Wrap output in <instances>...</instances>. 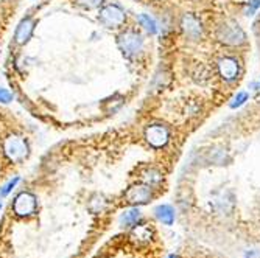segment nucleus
Instances as JSON below:
<instances>
[{
    "label": "nucleus",
    "mask_w": 260,
    "mask_h": 258,
    "mask_svg": "<svg viewBox=\"0 0 260 258\" xmlns=\"http://www.w3.org/2000/svg\"><path fill=\"white\" fill-rule=\"evenodd\" d=\"M217 38L220 42H223L224 45H232V47L245 44V41H246L245 31H243L238 27V23L236 22L221 23L217 30Z\"/></svg>",
    "instance_id": "1"
},
{
    "label": "nucleus",
    "mask_w": 260,
    "mask_h": 258,
    "mask_svg": "<svg viewBox=\"0 0 260 258\" xmlns=\"http://www.w3.org/2000/svg\"><path fill=\"white\" fill-rule=\"evenodd\" d=\"M3 151L5 156L11 162H22L28 156V143L23 137L18 134H11L3 142Z\"/></svg>",
    "instance_id": "2"
},
{
    "label": "nucleus",
    "mask_w": 260,
    "mask_h": 258,
    "mask_svg": "<svg viewBox=\"0 0 260 258\" xmlns=\"http://www.w3.org/2000/svg\"><path fill=\"white\" fill-rule=\"evenodd\" d=\"M117 44H119L122 53L125 56L131 58V56L139 55L142 51V48H144V39H142V36L137 31L127 30L117 38Z\"/></svg>",
    "instance_id": "3"
},
{
    "label": "nucleus",
    "mask_w": 260,
    "mask_h": 258,
    "mask_svg": "<svg viewBox=\"0 0 260 258\" xmlns=\"http://www.w3.org/2000/svg\"><path fill=\"white\" fill-rule=\"evenodd\" d=\"M125 11L119 5H106L100 11V22H102L106 28H119L125 23Z\"/></svg>",
    "instance_id": "4"
},
{
    "label": "nucleus",
    "mask_w": 260,
    "mask_h": 258,
    "mask_svg": "<svg viewBox=\"0 0 260 258\" xmlns=\"http://www.w3.org/2000/svg\"><path fill=\"white\" fill-rule=\"evenodd\" d=\"M153 192H152V185L148 184H136L130 187L127 193H125V201L131 205H142L152 201Z\"/></svg>",
    "instance_id": "5"
},
{
    "label": "nucleus",
    "mask_w": 260,
    "mask_h": 258,
    "mask_svg": "<svg viewBox=\"0 0 260 258\" xmlns=\"http://www.w3.org/2000/svg\"><path fill=\"white\" fill-rule=\"evenodd\" d=\"M36 209H38V201H36L35 194L23 192V193L16 196L14 204H13V210L18 216H30V215L36 212Z\"/></svg>",
    "instance_id": "6"
},
{
    "label": "nucleus",
    "mask_w": 260,
    "mask_h": 258,
    "mask_svg": "<svg viewBox=\"0 0 260 258\" xmlns=\"http://www.w3.org/2000/svg\"><path fill=\"white\" fill-rule=\"evenodd\" d=\"M145 139L154 148H162L170 139V131L162 125H152L145 129Z\"/></svg>",
    "instance_id": "7"
},
{
    "label": "nucleus",
    "mask_w": 260,
    "mask_h": 258,
    "mask_svg": "<svg viewBox=\"0 0 260 258\" xmlns=\"http://www.w3.org/2000/svg\"><path fill=\"white\" fill-rule=\"evenodd\" d=\"M181 27H182L184 34H186V36L192 41H198L201 36H203V27H201V22L194 14H184L182 21H181Z\"/></svg>",
    "instance_id": "8"
},
{
    "label": "nucleus",
    "mask_w": 260,
    "mask_h": 258,
    "mask_svg": "<svg viewBox=\"0 0 260 258\" xmlns=\"http://www.w3.org/2000/svg\"><path fill=\"white\" fill-rule=\"evenodd\" d=\"M218 72L223 76L226 81H232L237 78L238 75V63L237 59H234L231 56L221 58L218 61Z\"/></svg>",
    "instance_id": "9"
},
{
    "label": "nucleus",
    "mask_w": 260,
    "mask_h": 258,
    "mask_svg": "<svg viewBox=\"0 0 260 258\" xmlns=\"http://www.w3.org/2000/svg\"><path fill=\"white\" fill-rule=\"evenodd\" d=\"M33 30H35V21L30 19V17L22 19L21 23L18 25V30H16V42L21 45L27 44L33 34Z\"/></svg>",
    "instance_id": "10"
},
{
    "label": "nucleus",
    "mask_w": 260,
    "mask_h": 258,
    "mask_svg": "<svg viewBox=\"0 0 260 258\" xmlns=\"http://www.w3.org/2000/svg\"><path fill=\"white\" fill-rule=\"evenodd\" d=\"M156 213V218L159 221H162L164 224L167 226H172L173 221H174V210L172 205H159V207H156L154 210Z\"/></svg>",
    "instance_id": "11"
},
{
    "label": "nucleus",
    "mask_w": 260,
    "mask_h": 258,
    "mask_svg": "<svg viewBox=\"0 0 260 258\" xmlns=\"http://www.w3.org/2000/svg\"><path fill=\"white\" fill-rule=\"evenodd\" d=\"M153 232L148 226H137L134 227V230L131 232V239L132 241H137V243H145V241H150V238H152Z\"/></svg>",
    "instance_id": "12"
},
{
    "label": "nucleus",
    "mask_w": 260,
    "mask_h": 258,
    "mask_svg": "<svg viewBox=\"0 0 260 258\" xmlns=\"http://www.w3.org/2000/svg\"><path fill=\"white\" fill-rule=\"evenodd\" d=\"M140 216H142L140 210H139L137 207H132V209H130V210H125V212H123L120 221H122V224L132 227V226L137 224V221L140 219Z\"/></svg>",
    "instance_id": "13"
},
{
    "label": "nucleus",
    "mask_w": 260,
    "mask_h": 258,
    "mask_svg": "<svg viewBox=\"0 0 260 258\" xmlns=\"http://www.w3.org/2000/svg\"><path fill=\"white\" fill-rule=\"evenodd\" d=\"M139 23H140L142 27H144L150 34L157 33V25H156V22H154L153 17H150L148 14H140V16H139Z\"/></svg>",
    "instance_id": "14"
},
{
    "label": "nucleus",
    "mask_w": 260,
    "mask_h": 258,
    "mask_svg": "<svg viewBox=\"0 0 260 258\" xmlns=\"http://www.w3.org/2000/svg\"><path fill=\"white\" fill-rule=\"evenodd\" d=\"M145 184H148V185H156V184H159L162 180V176H161V173H157L156 170H148L147 173H145Z\"/></svg>",
    "instance_id": "15"
},
{
    "label": "nucleus",
    "mask_w": 260,
    "mask_h": 258,
    "mask_svg": "<svg viewBox=\"0 0 260 258\" xmlns=\"http://www.w3.org/2000/svg\"><path fill=\"white\" fill-rule=\"evenodd\" d=\"M248 101V93L246 92H238L236 97L231 101V108H240L241 105H245Z\"/></svg>",
    "instance_id": "16"
},
{
    "label": "nucleus",
    "mask_w": 260,
    "mask_h": 258,
    "mask_svg": "<svg viewBox=\"0 0 260 258\" xmlns=\"http://www.w3.org/2000/svg\"><path fill=\"white\" fill-rule=\"evenodd\" d=\"M77 5L87 8V10H94V8H98L100 5L103 3V0H75Z\"/></svg>",
    "instance_id": "17"
},
{
    "label": "nucleus",
    "mask_w": 260,
    "mask_h": 258,
    "mask_svg": "<svg viewBox=\"0 0 260 258\" xmlns=\"http://www.w3.org/2000/svg\"><path fill=\"white\" fill-rule=\"evenodd\" d=\"M18 182H19V177H14V179H11L6 185H3L2 188H0V197H3V196H6L8 193H10Z\"/></svg>",
    "instance_id": "18"
},
{
    "label": "nucleus",
    "mask_w": 260,
    "mask_h": 258,
    "mask_svg": "<svg viewBox=\"0 0 260 258\" xmlns=\"http://www.w3.org/2000/svg\"><path fill=\"white\" fill-rule=\"evenodd\" d=\"M13 100L11 92H8L6 89L0 87V103H10Z\"/></svg>",
    "instance_id": "19"
},
{
    "label": "nucleus",
    "mask_w": 260,
    "mask_h": 258,
    "mask_svg": "<svg viewBox=\"0 0 260 258\" xmlns=\"http://www.w3.org/2000/svg\"><path fill=\"white\" fill-rule=\"evenodd\" d=\"M259 6H260V0H251L249 5H248V10H246V13H248V14H253Z\"/></svg>",
    "instance_id": "20"
},
{
    "label": "nucleus",
    "mask_w": 260,
    "mask_h": 258,
    "mask_svg": "<svg viewBox=\"0 0 260 258\" xmlns=\"http://www.w3.org/2000/svg\"><path fill=\"white\" fill-rule=\"evenodd\" d=\"M169 258H176V257H174V255H170V257H169Z\"/></svg>",
    "instance_id": "21"
},
{
    "label": "nucleus",
    "mask_w": 260,
    "mask_h": 258,
    "mask_svg": "<svg viewBox=\"0 0 260 258\" xmlns=\"http://www.w3.org/2000/svg\"><path fill=\"white\" fill-rule=\"evenodd\" d=\"M0 209H2V204H0Z\"/></svg>",
    "instance_id": "22"
}]
</instances>
